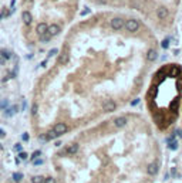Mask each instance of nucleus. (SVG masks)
Segmentation results:
<instances>
[{
    "instance_id": "nucleus-36",
    "label": "nucleus",
    "mask_w": 182,
    "mask_h": 183,
    "mask_svg": "<svg viewBox=\"0 0 182 183\" xmlns=\"http://www.w3.org/2000/svg\"><path fill=\"white\" fill-rule=\"evenodd\" d=\"M90 12H91V10H90L88 7H85L83 12H81V16H87V14H90Z\"/></svg>"
},
{
    "instance_id": "nucleus-9",
    "label": "nucleus",
    "mask_w": 182,
    "mask_h": 183,
    "mask_svg": "<svg viewBox=\"0 0 182 183\" xmlns=\"http://www.w3.org/2000/svg\"><path fill=\"white\" fill-rule=\"evenodd\" d=\"M127 122H128V119L125 117H118V118H115V121H114V125H115L117 128H124V126L127 125Z\"/></svg>"
},
{
    "instance_id": "nucleus-37",
    "label": "nucleus",
    "mask_w": 182,
    "mask_h": 183,
    "mask_svg": "<svg viewBox=\"0 0 182 183\" xmlns=\"http://www.w3.org/2000/svg\"><path fill=\"white\" fill-rule=\"evenodd\" d=\"M138 104H139V100H138V98L131 101V107H135V105H138Z\"/></svg>"
},
{
    "instance_id": "nucleus-8",
    "label": "nucleus",
    "mask_w": 182,
    "mask_h": 183,
    "mask_svg": "<svg viewBox=\"0 0 182 183\" xmlns=\"http://www.w3.org/2000/svg\"><path fill=\"white\" fill-rule=\"evenodd\" d=\"M60 31H61V27H60L58 24H51V26H49V29H47V33H49L51 37L60 34Z\"/></svg>"
},
{
    "instance_id": "nucleus-35",
    "label": "nucleus",
    "mask_w": 182,
    "mask_h": 183,
    "mask_svg": "<svg viewBox=\"0 0 182 183\" xmlns=\"http://www.w3.org/2000/svg\"><path fill=\"white\" fill-rule=\"evenodd\" d=\"M6 61H7V60H6V58L3 57V54L0 53V66H4V64H6Z\"/></svg>"
},
{
    "instance_id": "nucleus-17",
    "label": "nucleus",
    "mask_w": 182,
    "mask_h": 183,
    "mask_svg": "<svg viewBox=\"0 0 182 183\" xmlns=\"http://www.w3.org/2000/svg\"><path fill=\"white\" fill-rule=\"evenodd\" d=\"M32 183H44V178H43L41 175L33 176V178H32Z\"/></svg>"
},
{
    "instance_id": "nucleus-19",
    "label": "nucleus",
    "mask_w": 182,
    "mask_h": 183,
    "mask_svg": "<svg viewBox=\"0 0 182 183\" xmlns=\"http://www.w3.org/2000/svg\"><path fill=\"white\" fill-rule=\"evenodd\" d=\"M21 179H23V173H20V172L13 173V180L14 182H21Z\"/></svg>"
},
{
    "instance_id": "nucleus-24",
    "label": "nucleus",
    "mask_w": 182,
    "mask_h": 183,
    "mask_svg": "<svg viewBox=\"0 0 182 183\" xmlns=\"http://www.w3.org/2000/svg\"><path fill=\"white\" fill-rule=\"evenodd\" d=\"M57 53H58V48H53V50H50L49 54H47V58H51V57H54Z\"/></svg>"
},
{
    "instance_id": "nucleus-6",
    "label": "nucleus",
    "mask_w": 182,
    "mask_h": 183,
    "mask_svg": "<svg viewBox=\"0 0 182 183\" xmlns=\"http://www.w3.org/2000/svg\"><path fill=\"white\" fill-rule=\"evenodd\" d=\"M168 71H169V75H171V77H182L181 67H178V66H169V67H168Z\"/></svg>"
},
{
    "instance_id": "nucleus-25",
    "label": "nucleus",
    "mask_w": 182,
    "mask_h": 183,
    "mask_svg": "<svg viewBox=\"0 0 182 183\" xmlns=\"http://www.w3.org/2000/svg\"><path fill=\"white\" fill-rule=\"evenodd\" d=\"M50 38H51V36L47 33V34H44V36H41V38H40V40H41L43 43H47V41H50Z\"/></svg>"
},
{
    "instance_id": "nucleus-12",
    "label": "nucleus",
    "mask_w": 182,
    "mask_h": 183,
    "mask_svg": "<svg viewBox=\"0 0 182 183\" xmlns=\"http://www.w3.org/2000/svg\"><path fill=\"white\" fill-rule=\"evenodd\" d=\"M157 16L159 17L161 20H164L168 17V9L164 7V6H161V7H158V10H157Z\"/></svg>"
},
{
    "instance_id": "nucleus-33",
    "label": "nucleus",
    "mask_w": 182,
    "mask_h": 183,
    "mask_svg": "<svg viewBox=\"0 0 182 183\" xmlns=\"http://www.w3.org/2000/svg\"><path fill=\"white\" fill-rule=\"evenodd\" d=\"M44 183H56V179L51 178V176H50V178H46V179H44Z\"/></svg>"
},
{
    "instance_id": "nucleus-20",
    "label": "nucleus",
    "mask_w": 182,
    "mask_h": 183,
    "mask_svg": "<svg viewBox=\"0 0 182 183\" xmlns=\"http://www.w3.org/2000/svg\"><path fill=\"white\" fill-rule=\"evenodd\" d=\"M168 148H169L171 150H177V149H178V142L174 139L172 142H169V143H168Z\"/></svg>"
},
{
    "instance_id": "nucleus-26",
    "label": "nucleus",
    "mask_w": 182,
    "mask_h": 183,
    "mask_svg": "<svg viewBox=\"0 0 182 183\" xmlns=\"http://www.w3.org/2000/svg\"><path fill=\"white\" fill-rule=\"evenodd\" d=\"M13 149L16 150L17 153H20V152H21V150H23V146H21V143H16V145H14V146H13Z\"/></svg>"
},
{
    "instance_id": "nucleus-42",
    "label": "nucleus",
    "mask_w": 182,
    "mask_h": 183,
    "mask_svg": "<svg viewBox=\"0 0 182 183\" xmlns=\"http://www.w3.org/2000/svg\"><path fill=\"white\" fill-rule=\"evenodd\" d=\"M174 54H175V55H178V54H179V50H178V48H177V50H174Z\"/></svg>"
},
{
    "instance_id": "nucleus-14",
    "label": "nucleus",
    "mask_w": 182,
    "mask_h": 183,
    "mask_svg": "<svg viewBox=\"0 0 182 183\" xmlns=\"http://www.w3.org/2000/svg\"><path fill=\"white\" fill-rule=\"evenodd\" d=\"M21 18H23V21H24V24H30L32 23V20H33V17H32V14L29 13V12H23V14H21Z\"/></svg>"
},
{
    "instance_id": "nucleus-29",
    "label": "nucleus",
    "mask_w": 182,
    "mask_h": 183,
    "mask_svg": "<svg viewBox=\"0 0 182 183\" xmlns=\"http://www.w3.org/2000/svg\"><path fill=\"white\" fill-rule=\"evenodd\" d=\"M21 139H23L24 142H29V139H30V135H29L27 132H24L23 135H21Z\"/></svg>"
},
{
    "instance_id": "nucleus-5",
    "label": "nucleus",
    "mask_w": 182,
    "mask_h": 183,
    "mask_svg": "<svg viewBox=\"0 0 182 183\" xmlns=\"http://www.w3.org/2000/svg\"><path fill=\"white\" fill-rule=\"evenodd\" d=\"M76 152H78V143H73V145L64 148L60 152V155H74Z\"/></svg>"
},
{
    "instance_id": "nucleus-15",
    "label": "nucleus",
    "mask_w": 182,
    "mask_h": 183,
    "mask_svg": "<svg viewBox=\"0 0 182 183\" xmlns=\"http://www.w3.org/2000/svg\"><path fill=\"white\" fill-rule=\"evenodd\" d=\"M162 118H165L162 112H157V114H154V121H155L157 125H159V126H161V119H162Z\"/></svg>"
},
{
    "instance_id": "nucleus-38",
    "label": "nucleus",
    "mask_w": 182,
    "mask_h": 183,
    "mask_svg": "<svg viewBox=\"0 0 182 183\" xmlns=\"http://www.w3.org/2000/svg\"><path fill=\"white\" fill-rule=\"evenodd\" d=\"M174 135H175V136L178 135L179 138H182V131H181V129H177V131H175V133H174Z\"/></svg>"
},
{
    "instance_id": "nucleus-31",
    "label": "nucleus",
    "mask_w": 182,
    "mask_h": 183,
    "mask_svg": "<svg viewBox=\"0 0 182 183\" xmlns=\"http://www.w3.org/2000/svg\"><path fill=\"white\" fill-rule=\"evenodd\" d=\"M171 176H172V178H178V170H177L175 167L171 169Z\"/></svg>"
},
{
    "instance_id": "nucleus-2",
    "label": "nucleus",
    "mask_w": 182,
    "mask_h": 183,
    "mask_svg": "<svg viewBox=\"0 0 182 183\" xmlns=\"http://www.w3.org/2000/svg\"><path fill=\"white\" fill-rule=\"evenodd\" d=\"M68 131V128H67L66 124H63V122H60V124H56L54 126H53V132L56 133V136L58 138V136H61L63 133H66Z\"/></svg>"
},
{
    "instance_id": "nucleus-11",
    "label": "nucleus",
    "mask_w": 182,
    "mask_h": 183,
    "mask_svg": "<svg viewBox=\"0 0 182 183\" xmlns=\"http://www.w3.org/2000/svg\"><path fill=\"white\" fill-rule=\"evenodd\" d=\"M158 58V51L155 48H149L148 53H147V60L148 61H155Z\"/></svg>"
},
{
    "instance_id": "nucleus-32",
    "label": "nucleus",
    "mask_w": 182,
    "mask_h": 183,
    "mask_svg": "<svg viewBox=\"0 0 182 183\" xmlns=\"http://www.w3.org/2000/svg\"><path fill=\"white\" fill-rule=\"evenodd\" d=\"M40 155H41V152H40V150H36V152H34L33 155H32V160H34V159H37V158H38Z\"/></svg>"
},
{
    "instance_id": "nucleus-41",
    "label": "nucleus",
    "mask_w": 182,
    "mask_h": 183,
    "mask_svg": "<svg viewBox=\"0 0 182 183\" xmlns=\"http://www.w3.org/2000/svg\"><path fill=\"white\" fill-rule=\"evenodd\" d=\"M26 58H27V60H30V58H33V54H27V55H26Z\"/></svg>"
},
{
    "instance_id": "nucleus-40",
    "label": "nucleus",
    "mask_w": 182,
    "mask_h": 183,
    "mask_svg": "<svg viewBox=\"0 0 182 183\" xmlns=\"http://www.w3.org/2000/svg\"><path fill=\"white\" fill-rule=\"evenodd\" d=\"M47 61H49V58H47V60H44V61L41 63V67H46V66H47Z\"/></svg>"
},
{
    "instance_id": "nucleus-28",
    "label": "nucleus",
    "mask_w": 182,
    "mask_h": 183,
    "mask_svg": "<svg viewBox=\"0 0 182 183\" xmlns=\"http://www.w3.org/2000/svg\"><path fill=\"white\" fill-rule=\"evenodd\" d=\"M67 60H68V53L66 51V53H64V55H61V57H60V61L66 64V63H67Z\"/></svg>"
},
{
    "instance_id": "nucleus-1",
    "label": "nucleus",
    "mask_w": 182,
    "mask_h": 183,
    "mask_svg": "<svg viewBox=\"0 0 182 183\" xmlns=\"http://www.w3.org/2000/svg\"><path fill=\"white\" fill-rule=\"evenodd\" d=\"M124 27H125L130 33H135V31H138V29H139V21H138V20H135V18L127 20V21H125V24H124Z\"/></svg>"
},
{
    "instance_id": "nucleus-16",
    "label": "nucleus",
    "mask_w": 182,
    "mask_h": 183,
    "mask_svg": "<svg viewBox=\"0 0 182 183\" xmlns=\"http://www.w3.org/2000/svg\"><path fill=\"white\" fill-rule=\"evenodd\" d=\"M0 53L3 54V57H4V58H6L7 61H9V60L12 58V55H13V54H12V51L7 50V48H3V50H0Z\"/></svg>"
},
{
    "instance_id": "nucleus-22",
    "label": "nucleus",
    "mask_w": 182,
    "mask_h": 183,
    "mask_svg": "<svg viewBox=\"0 0 182 183\" xmlns=\"http://www.w3.org/2000/svg\"><path fill=\"white\" fill-rule=\"evenodd\" d=\"M38 141H41L43 143L49 142V136H47V133H41V135H38Z\"/></svg>"
},
{
    "instance_id": "nucleus-18",
    "label": "nucleus",
    "mask_w": 182,
    "mask_h": 183,
    "mask_svg": "<svg viewBox=\"0 0 182 183\" xmlns=\"http://www.w3.org/2000/svg\"><path fill=\"white\" fill-rule=\"evenodd\" d=\"M169 43H171V37H168V38H165V40H162V41H161V47H162L164 50H168Z\"/></svg>"
},
{
    "instance_id": "nucleus-39",
    "label": "nucleus",
    "mask_w": 182,
    "mask_h": 183,
    "mask_svg": "<svg viewBox=\"0 0 182 183\" xmlns=\"http://www.w3.org/2000/svg\"><path fill=\"white\" fill-rule=\"evenodd\" d=\"M4 136H6V132L3 129H0V138H4Z\"/></svg>"
},
{
    "instance_id": "nucleus-27",
    "label": "nucleus",
    "mask_w": 182,
    "mask_h": 183,
    "mask_svg": "<svg viewBox=\"0 0 182 183\" xmlns=\"http://www.w3.org/2000/svg\"><path fill=\"white\" fill-rule=\"evenodd\" d=\"M33 165H34V166H40V165H43V159H41V158H40V159H38V158H37V159H34Z\"/></svg>"
},
{
    "instance_id": "nucleus-7",
    "label": "nucleus",
    "mask_w": 182,
    "mask_h": 183,
    "mask_svg": "<svg viewBox=\"0 0 182 183\" xmlns=\"http://www.w3.org/2000/svg\"><path fill=\"white\" fill-rule=\"evenodd\" d=\"M115 109H117V104L114 101L108 100L107 102H104V111L105 112H114Z\"/></svg>"
},
{
    "instance_id": "nucleus-3",
    "label": "nucleus",
    "mask_w": 182,
    "mask_h": 183,
    "mask_svg": "<svg viewBox=\"0 0 182 183\" xmlns=\"http://www.w3.org/2000/svg\"><path fill=\"white\" fill-rule=\"evenodd\" d=\"M147 172H148V175H151V176L158 175V172H159V160L151 162L148 165V167H147Z\"/></svg>"
},
{
    "instance_id": "nucleus-30",
    "label": "nucleus",
    "mask_w": 182,
    "mask_h": 183,
    "mask_svg": "<svg viewBox=\"0 0 182 183\" xmlns=\"http://www.w3.org/2000/svg\"><path fill=\"white\" fill-rule=\"evenodd\" d=\"M32 115L33 117L37 115V104H33V107H32Z\"/></svg>"
},
{
    "instance_id": "nucleus-34",
    "label": "nucleus",
    "mask_w": 182,
    "mask_h": 183,
    "mask_svg": "<svg viewBox=\"0 0 182 183\" xmlns=\"http://www.w3.org/2000/svg\"><path fill=\"white\" fill-rule=\"evenodd\" d=\"M19 158H20V159H27V153H26V152H23V150H21V152H20V153H19Z\"/></svg>"
},
{
    "instance_id": "nucleus-10",
    "label": "nucleus",
    "mask_w": 182,
    "mask_h": 183,
    "mask_svg": "<svg viewBox=\"0 0 182 183\" xmlns=\"http://www.w3.org/2000/svg\"><path fill=\"white\" fill-rule=\"evenodd\" d=\"M47 29H49V26L46 24V23H40L38 26H37V29H36V31L37 34L41 37V36H44V34H47Z\"/></svg>"
},
{
    "instance_id": "nucleus-13",
    "label": "nucleus",
    "mask_w": 182,
    "mask_h": 183,
    "mask_svg": "<svg viewBox=\"0 0 182 183\" xmlns=\"http://www.w3.org/2000/svg\"><path fill=\"white\" fill-rule=\"evenodd\" d=\"M166 77V70L165 68H162V70H159L158 72H157V75H155V78H157V81L158 83H161V81H164Z\"/></svg>"
},
{
    "instance_id": "nucleus-4",
    "label": "nucleus",
    "mask_w": 182,
    "mask_h": 183,
    "mask_svg": "<svg viewBox=\"0 0 182 183\" xmlns=\"http://www.w3.org/2000/svg\"><path fill=\"white\" fill-rule=\"evenodd\" d=\"M111 27L114 29V30H121L122 27H124V24H125V21H124V18H121V17H114L113 20H111Z\"/></svg>"
},
{
    "instance_id": "nucleus-23",
    "label": "nucleus",
    "mask_w": 182,
    "mask_h": 183,
    "mask_svg": "<svg viewBox=\"0 0 182 183\" xmlns=\"http://www.w3.org/2000/svg\"><path fill=\"white\" fill-rule=\"evenodd\" d=\"M9 107V101L7 100H1L0 101V109H6Z\"/></svg>"
},
{
    "instance_id": "nucleus-21",
    "label": "nucleus",
    "mask_w": 182,
    "mask_h": 183,
    "mask_svg": "<svg viewBox=\"0 0 182 183\" xmlns=\"http://www.w3.org/2000/svg\"><path fill=\"white\" fill-rule=\"evenodd\" d=\"M178 104H179L178 100H175L172 104H171V111H172V112H177V111H178Z\"/></svg>"
}]
</instances>
